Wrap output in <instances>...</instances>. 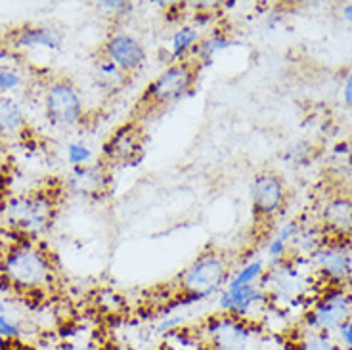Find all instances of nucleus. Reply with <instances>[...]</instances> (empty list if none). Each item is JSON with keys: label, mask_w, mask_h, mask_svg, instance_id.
<instances>
[{"label": "nucleus", "mask_w": 352, "mask_h": 350, "mask_svg": "<svg viewBox=\"0 0 352 350\" xmlns=\"http://www.w3.org/2000/svg\"><path fill=\"white\" fill-rule=\"evenodd\" d=\"M297 350H343V347L337 342L331 333L308 329L297 342Z\"/></svg>", "instance_id": "6ab92c4d"}, {"label": "nucleus", "mask_w": 352, "mask_h": 350, "mask_svg": "<svg viewBox=\"0 0 352 350\" xmlns=\"http://www.w3.org/2000/svg\"><path fill=\"white\" fill-rule=\"evenodd\" d=\"M98 8L111 12V14H124V12H131L132 4L131 2H123V0H107V2H98Z\"/></svg>", "instance_id": "bb28decb"}, {"label": "nucleus", "mask_w": 352, "mask_h": 350, "mask_svg": "<svg viewBox=\"0 0 352 350\" xmlns=\"http://www.w3.org/2000/svg\"><path fill=\"white\" fill-rule=\"evenodd\" d=\"M54 215V205L41 193L19 197L10 205L8 217L14 226L27 234H38L48 228Z\"/></svg>", "instance_id": "0eeeda50"}, {"label": "nucleus", "mask_w": 352, "mask_h": 350, "mask_svg": "<svg viewBox=\"0 0 352 350\" xmlns=\"http://www.w3.org/2000/svg\"><path fill=\"white\" fill-rule=\"evenodd\" d=\"M75 180L82 192H102L104 190V175L92 166L75 168Z\"/></svg>", "instance_id": "4be33fe9"}, {"label": "nucleus", "mask_w": 352, "mask_h": 350, "mask_svg": "<svg viewBox=\"0 0 352 350\" xmlns=\"http://www.w3.org/2000/svg\"><path fill=\"white\" fill-rule=\"evenodd\" d=\"M14 43L19 48H50L58 50L62 46V35L50 27H25L14 35Z\"/></svg>", "instance_id": "2eb2a0df"}, {"label": "nucleus", "mask_w": 352, "mask_h": 350, "mask_svg": "<svg viewBox=\"0 0 352 350\" xmlns=\"http://www.w3.org/2000/svg\"><path fill=\"white\" fill-rule=\"evenodd\" d=\"M251 201L256 217L272 219L285 205V184L274 173H261L251 184Z\"/></svg>", "instance_id": "1a4fd4ad"}, {"label": "nucleus", "mask_w": 352, "mask_h": 350, "mask_svg": "<svg viewBox=\"0 0 352 350\" xmlns=\"http://www.w3.org/2000/svg\"><path fill=\"white\" fill-rule=\"evenodd\" d=\"M138 151H140V138H138V132L134 131V127H131V124H126L121 131L115 132L106 146L107 157L113 159L117 163L131 161V159L136 157Z\"/></svg>", "instance_id": "4468645a"}, {"label": "nucleus", "mask_w": 352, "mask_h": 350, "mask_svg": "<svg viewBox=\"0 0 352 350\" xmlns=\"http://www.w3.org/2000/svg\"><path fill=\"white\" fill-rule=\"evenodd\" d=\"M2 272L6 280L18 287L38 289L52 278V264L41 249L21 243L10 249L2 263Z\"/></svg>", "instance_id": "f257e3e1"}, {"label": "nucleus", "mask_w": 352, "mask_h": 350, "mask_svg": "<svg viewBox=\"0 0 352 350\" xmlns=\"http://www.w3.org/2000/svg\"><path fill=\"white\" fill-rule=\"evenodd\" d=\"M21 85V79L16 71L0 69V92H10Z\"/></svg>", "instance_id": "393cba45"}, {"label": "nucleus", "mask_w": 352, "mask_h": 350, "mask_svg": "<svg viewBox=\"0 0 352 350\" xmlns=\"http://www.w3.org/2000/svg\"><path fill=\"white\" fill-rule=\"evenodd\" d=\"M46 115L58 127H75L82 119V100L71 80H54L44 96Z\"/></svg>", "instance_id": "423d86ee"}, {"label": "nucleus", "mask_w": 352, "mask_h": 350, "mask_svg": "<svg viewBox=\"0 0 352 350\" xmlns=\"http://www.w3.org/2000/svg\"><path fill=\"white\" fill-rule=\"evenodd\" d=\"M90 157H92V151L85 144H80V142L69 144V148H67V159H69L71 165H75L77 168L85 166Z\"/></svg>", "instance_id": "5701e85b"}, {"label": "nucleus", "mask_w": 352, "mask_h": 350, "mask_svg": "<svg viewBox=\"0 0 352 350\" xmlns=\"http://www.w3.org/2000/svg\"><path fill=\"white\" fill-rule=\"evenodd\" d=\"M106 60L115 63L123 73H132L142 67L146 62V50L136 36L129 33H113L109 35L104 46Z\"/></svg>", "instance_id": "9d476101"}, {"label": "nucleus", "mask_w": 352, "mask_h": 350, "mask_svg": "<svg viewBox=\"0 0 352 350\" xmlns=\"http://www.w3.org/2000/svg\"><path fill=\"white\" fill-rule=\"evenodd\" d=\"M230 263L220 251H205L180 276V289L184 295L197 298L211 297L228 280Z\"/></svg>", "instance_id": "f03ea898"}, {"label": "nucleus", "mask_w": 352, "mask_h": 350, "mask_svg": "<svg viewBox=\"0 0 352 350\" xmlns=\"http://www.w3.org/2000/svg\"><path fill=\"white\" fill-rule=\"evenodd\" d=\"M341 16H343L344 23L352 27V4H344L343 10H341Z\"/></svg>", "instance_id": "c756f323"}, {"label": "nucleus", "mask_w": 352, "mask_h": 350, "mask_svg": "<svg viewBox=\"0 0 352 350\" xmlns=\"http://www.w3.org/2000/svg\"><path fill=\"white\" fill-rule=\"evenodd\" d=\"M341 98L346 107H352V71L344 77L343 88H341Z\"/></svg>", "instance_id": "cd10ccee"}, {"label": "nucleus", "mask_w": 352, "mask_h": 350, "mask_svg": "<svg viewBox=\"0 0 352 350\" xmlns=\"http://www.w3.org/2000/svg\"><path fill=\"white\" fill-rule=\"evenodd\" d=\"M180 324H182V318H178V316H173V318H168L167 322H161L157 329L161 333H165V331H168V329H175V327H178Z\"/></svg>", "instance_id": "c85d7f7f"}, {"label": "nucleus", "mask_w": 352, "mask_h": 350, "mask_svg": "<svg viewBox=\"0 0 352 350\" xmlns=\"http://www.w3.org/2000/svg\"><path fill=\"white\" fill-rule=\"evenodd\" d=\"M195 83V67L188 62H178L165 69L144 92L146 104L159 107L184 98Z\"/></svg>", "instance_id": "39448f33"}, {"label": "nucleus", "mask_w": 352, "mask_h": 350, "mask_svg": "<svg viewBox=\"0 0 352 350\" xmlns=\"http://www.w3.org/2000/svg\"><path fill=\"white\" fill-rule=\"evenodd\" d=\"M25 127V115L18 102L0 94V134H16Z\"/></svg>", "instance_id": "f3484780"}, {"label": "nucleus", "mask_w": 352, "mask_h": 350, "mask_svg": "<svg viewBox=\"0 0 352 350\" xmlns=\"http://www.w3.org/2000/svg\"><path fill=\"white\" fill-rule=\"evenodd\" d=\"M268 303L266 291L256 285H243V287H232L222 291L219 297L220 312L236 316L239 320H245L253 310Z\"/></svg>", "instance_id": "f8f14e48"}, {"label": "nucleus", "mask_w": 352, "mask_h": 350, "mask_svg": "<svg viewBox=\"0 0 352 350\" xmlns=\"http://www.w3.org/2000/svg\"><path fill=\"white\" fill-rule=\"evenodd\" d=\"M335 335H337V342L343 347V350H352V318L339 325Z\"/></svg>", "instance_id": "a878e982"}, {"label": "nucleus", "mask_w": 352, "mask_h": 350, "mask_svg": "<svg viewBox=\"0 0 352 350\" xmlns=\"http://www.w3.org/2000/svg\"><path fill=\"white\" fill-rule=\"evenodd\" d=\"M263 285L266 289L268 298H283V303H291L302 297L305 281L297 268L291 264H276L270 274H264Z\"/></svg>", "instance_id": "9b49d317"}, {"label": "nucleus", "mask_w": 352, "mask_h": 350, "mask_svg": "<svg viewBox=\"0 0 352 350\" xmlns=\"http://www.w3.org/2000/svg\"><path fill=\"white\" fill-rule=\"evenodd\" d=\"M207 339L214 350H245L251 341L253 329L245 320L224 314L209 320Z\"/></svg>", "instance_id": "6e6552de"}, {"label": "nucleus", "mask_w": 352, "mask_h": 350, "mask_svg": "<svg viewBox=\"0 0 352 350\" xmlns=\"http://www.w3.org/2000/svg\"><path fill=\"white\" fill-rule=\"evenodd\" d=\"M199 44V35H197V29L195 27H182L178 29L175 35H173V41H170V56L175 60H180L184 58L186 54L190 52L194 46Z\"/></svg>", "instance_id": "a211bd4d"}, {"label": "nucleus", "mask_w": 352, "mask_h": 350, "mask_svg": "<svg viewBox=\"0 0 352 350\" xmlns=\"http://www.w3.org/2000/svg\"><path fill=\"white\" fill-rule=\"evenodd\" d=\"M228 46H230L228 36L222 35V33H214V35L207 36V39L199 41V44H197V50H195V56H197V60H201V62H209L214 54L226 50Z\"/></svg>", "instance_id": "412c9836"}, {"label": "nucleus", "mask_w": 352, "mask_h": 350, "mask_svg": "<svg viewBox=\"0 0 352 350\" xmlns=\"http://www.w3.org/2000/svg\"><path fill=\"white\" fill-rule=\"evenodd\" d=\"M299 220H289L270 237V241L266 245V253H268V256L272 259L274 263L283 261V256L289 251L293 237L297 236V232H299Z\"/></svg>", "instance_id": "dca6fc26"}, {"label": "nucleus", "mask_w": 352, "mask_h": 350, "mask_svg": "<svg viewBox=\"0 0 352 350\" xmlns=\"http://www.w3.org/2000/svg\"><path fill=\"white\" fill-rule=\"evenodd\" d=\"M352 318V293L344 285H329L322 291L305 314L310 331H337V327Z\"/></svg>", "instance_id": "7ed1b4c3"}, {"label": "nucleus", "mask_w": 352, "mask_h": 350, "mask_svg": "<svg viewBox=\"0 0 352 350\" xmlns=\"http://www.w3.org/2000/svg\"><path fill=\"white\" fill-rule=\"evenodd\" d=\"M264 276V263L263 261H249L238 270V274L228 281V289L243 287V285H256L258 280H263Z\"/></svg>", "instance_id": "aec40b11"}, {"label": "nucleus", "mask_w": 352, "mask_h": 350, "mask_svg": "<svg viewBox=\"0 0 352 350\" xmlns=\"http://www.w3.org/2000/svg\"><path fill=\"white\" fill-rule=\"evenodd\" d=\"M21 327L18 324H14L12 320H8L6 316H0V339H8V341H14V339H19L21 337Z\"/></svg>", "instance_id": "b1692460"}, {"label": "nucleus", "mask_w": 352, "mask_h": 350, "mask_svg": "<svg viewBox=\"0 0 352 350\" xmlns=\"http://www.w3.org/2000/svg\"><path fill=\"white\" fill-rule=\"evenodd\" d=\"M2 312H4V303L0 300V316H2Z\"/></svg>", "instance_id": "2f4dec72"}, {"label": "nucleus", "mask_w": 352, "mask_h": 350, "mask_svg": "<svg viewBox=\"0 0 352 350\" xmlns=\"http://www.w3.org/2000/svg\"><path fill=\"white\" fill-rule=\"evenodd\" d=\"M63 350H96L92 344H69V347H65Z\"/></svg>", "instance_id": "7c9ffc66"}, {"label": "nucleus", "mask_w": 352, "mask_h": 350, "mask_svg": "<svg viewBox=\"0 0 352 350\" xmlns=\"http://www.w3.org/2000/svg\"><path fill=\"white\" fill-rule=\"evenodd\" d=\"M310 263L329 285H344L352 280V239L322 243L310 254Z\"/></svg>", "instance_id": "20e7f679"}, {"label": "nucleus", "mask_w": 352, "mask_h": 350, "mask_svg": "<svg viewBox=\"0 0 352 350\" xmlns=\"http://www.w3.org/2000/svg\"><path fill=\"white\" fill-rule=\"evenodd\" d=\"M320 219L324 230L337 239H352V199L349 195L337 193L327 197L322 205Z\"/></svg>", "instance_id": "ddd939ff"}]
</instances>
